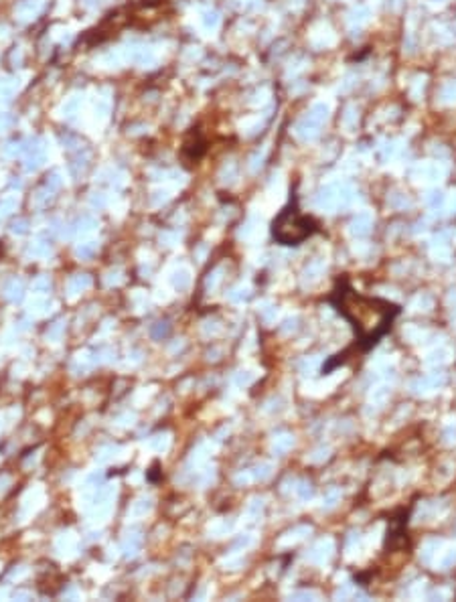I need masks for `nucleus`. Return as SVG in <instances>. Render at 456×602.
<instances>
[{"label": "nucleus", "instance_id": "nucleus-1", "mask_svg": "<svg viewBox=\"0 0 456 602\" xmlns=\"http://www.w3.org/2000/svg\"><path fill=\"white\" fill-rule=\"evenodd\" d=\"M337 294L341 296V300L337 303L339 313H343V317L349 319L359 341L365 343V349L373 347L392 329L394 317L400 313V309L392 303L379 298H365L355 294L353 290H343Z\"/></svg>", "mask_w": 456, "mask_h": 602}]
</instances>
